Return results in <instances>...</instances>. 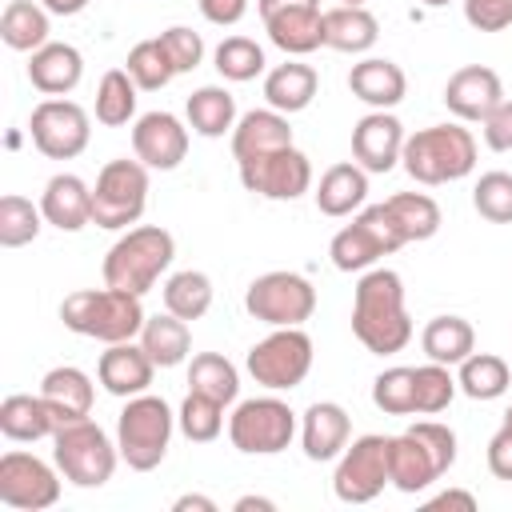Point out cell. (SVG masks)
Wrapping results in <instances>:
<instances>
[{
	"label": "cell",
	"mask_w": 512,
	"mask_h": 512,
	"mask_svg": "<svg viewBox=\"0 0 512 512\" xmlns=\"http://www.w3.org/2000/svg\"><path fill=\"white\" fill-rule=\"evenodd\" d=\"M300 4H320V0H256V12H260V20H264V16L280 12V8H300Z\"/></svg>",
	"instance_id": "cell-57"
},
{
	"label": "cell",
	"mask_w": 512,
	"mask_h": 512,
	"mask_svg": "<svg viewBox=\"0 0 512 512\" xmlns=\"http://www.w3.org/2000/svg\"><path fill=\"white\" fill-rule=\"evenodd\" d=\"M60 320L68 332L100 340V344H120L140 336L144 328V304L136 292H120V288H80L68 292L60 304Z\"/></svg>",
	"instance_id": "cell-2"
},
{
	"label": "cell",
	"mask_w": 512,
	"mask_h": 512,
	"mask_svg": "<svg viewBox=\"0 0 512 512\" xmlns=\"http://www.w3.org/2000/svg\"><path fill=\"white\" fill-rule=\"evenodd\" d=\"M368 200V172L356 160L332 164L316 184V208L324 216H352Z\"/></svg>",
	"instance_id": "cell-30"
},
{
	"label": "cell",
	"mask_w": 512,
	"mask_h": 512,
	"mask_svg": "<svg viewBox=\"0 0 512 512\" xmlns=\"http://www.w3.org/2000/svg\"><path fill=\"white\" fill-rule=\"evenodd\" d=\"M420 4H428V8H444L448 0H420Z\"/></svg>",
	"instance_id": "cell-59"
},
{
	"label": "cell",
	"mask_w": 512,
	"mask_h": 512,
	"mask_svg": "<svg viewBox=\"0 0 512 512\" xmlns=\"http://www.w3.org/2000/svg\"><path fill=\"white\" fill-rule=\"evenodd\" d=\"M176 256V240L168 228L160 224H140V228H128L104 256V284L108 288H120V292H152L156 280L168 272Z\"/></svg>",
	"instance_id": "cell-3"
},
{
	"label": "cell",
	"mask_w": 512,
	"mask_h": 512,
	"mask_svg": "<svg viewBox=\"0 0 512 512\" xmlns=\"http://www.w3.org/2000/svg\"><path fill=\"white\" fill-rule=\"evenodd\" d=\"M444 104L456 120L484 124L500 104H504V84L488 64H464L448 76L444 84Z\"/></svg>",
	"instance_id": "cell-16"
},
{
	"label": "cell",
	"mask_w": 512,
	"mask_h": 512,
	"mask_svg": "<svg viewBox=\"0 0 512 512\" xmlns=\"http://www.w3.org/2000/svg\"><path fill=\"white\" fill-rule=\"evenodd\" d=\"M472 204L492 224H512V172H484L472 188Z\"/></svg>",
	"instance_id": "cell-47"
},
{
	"label": "cell",
	"mask_w": 512,
	"mask_h": 512,
	"mask_svg": "<svg viewBox=\"0 0 512 512\" xmlns=\"http://www.w3.org/2000/svg\"><path fill=\"white\" fill-rule=\"evenodd\" d=\"M52 16H76V12H84L88 8V0H40Z\"/></svg>",
	"instance_id": "cell-56"
},
{
	"label": "cell",
	"mask_w": 512,
	"mask_h": 512,
	"mask_svg": "<svg viewBox=\"0 0 512 512\" xmlns=\"http://www.w3.org/2000/svg\"><path fill=\"white\" fill-rule=\"evenodd\" d=\"M464 20L476 32H504L512 24V0H464Z\"/></svg>",
	"instance_id": "cell-50"
},
{
	"label": "cell",
	"mask_w": 512,
	"mask_h": 512,
	"mask_svg": "<svg viewBox=\"0 0 512 512\" xmlns=\"http://www.w3.org/2000/svg\"><path fill=\"white\" fill-rule=\"evenodd\" d=\"M456 368H460V372H456V384H460V392L472 396V400H496V396H504L508 384H512L508 360L496 356V352H472V356H464Z\"/></svg>",
	"instance_id": "cell-36"
},
{
	"label": "cell",
	"mask_w": 512,
	"mask_h": 512,
	"mask_svg": "<svg viewBox=\"0 0 512 512\" xmlns=\"http://www.w3.org/2000/svg\"><path fill=\"white\" fill-rule=\"evenodd\" d=\"M40 212L44 224L60 232H80L84 224H92V188L76 172H56L40 192Z\"/></svg>",
	"instance_id": "cell-21"
},
{
	"label": "cell",
	"mask_w": 512,
	"mask_h": 512,
	"mask_svg": "<svg viewBox=\"0 0 512 512\" xmlns=\"http://www.w3.org/2000/svg\"><path fill=\"white\" fill-rule=\"evenodd\" d=\"M340 4H364V0H340Z\"/></svg>",
	"instance_id": "cell-61"
},
{
	"label": "cell",
	"mask_w": 512,
	"mask_h": 512,
	"mask_svg": "<svg viewBox=\"0 0 512 512\" xmlns=\"http://www.w3.org/2000/svg\"><path fill=\"white\" fill-rule=\"evenodd\" d=\"M384 484H392L388 476V436H356L340 460H336V476H332V492L344 504H368L384 492Z\"/></svg>",
	"instance_id": "cell-13"
},
{
	"label": "cell",
	"mask_w": 512,
	"mask_h": 512,
	"mask_svg": "<svg viewBox=\"0 0 512 512\" xmlns=\"http://www.w3.org/2000/svg\"><path fill=\"white\" fill-rule=\"evenodd\" d=\"M28 136L48 160H76L92 140V120L76 100L48 96L28 116Z\"/></svg>",
	"instance_id": "cell-12"
},
{
	"label": "cell",
	"mask_w": 512,
	"mask_h": 512,
	"mask_svg": "<svg viewBox=\"0 0 512 512\" xmlns=\"http://www.w3.org/2000/svg\"><path fill=\"white\" fill-rule=\"evenodd\" d=\"M216 512V500L212 496H196V492H188V496H176L172 500V512Z\"/></svg>",
	"instance_id": "cell-55"
},
{
	"label": "cell",
	"mask_w": 512,
	"mask_h": 512,
	"mask_svg": "<svg viewBox=\"0 0 512 512\" xmlns=\"http://www.w3.org/2000/svg\"><path fill=\"white\" fill-rule=\"evenodd\" d=\"M232 508H236V512H252V508H260V512H272L276 504H272V500H264V496H240Z\"/></svg>",
	"instance_id": "cell-58"
},
{
	"label": "cell",
	"mask_w": 512,
	"mask_h": 512,
	"mask_svg": "<svg viewBox=\"0 0 512 512\" xmlns=\"http://www.w3.org/2000/svg\"><path fill=\"white\" fill-rule=\"evenodd\" d=\"M124 72H128V76L136 80V88H144V92H156V88L172 84V76H176L172 60H168V52H164V44H160V36L132 44L128 60H124Z\"/></svg>",
	"instance_id": "cell-44"
},
{
	"label": "cell",
	"mask_w": 512,
	"mask_h": 512,
	"mask_svg": "<svg viewBox=\"0 0 512 512\" xmlns=\"http://www.w3.org/2000/svg\"><path fill=\"white\" fill-rule=\"evenodd\" d=\"M348 88H352V96L364 100L368 108L388 112V108H396V104L404 100L408 76H404V68H400L396 60H388V56H364L360 64H352Z\"/></svg>",
	"instance_id": "cell-22"
},
{
	"label": "cell",
	"mask_w": 512,
	"mask_h": 512,
	"mask_svg": "<svg viewBox=\"0 0 512 512\" xmlns=\"http://www.w3.org/2000/svg\"><path fill=\"white\" fill-rule=\"evenodd\" d=\"M428 452H432V460L440 464V472H448L452 464H456V432L448 428V424H436V420H420V424H412L408 428Z\"/></svg>",
	"instance_id": "cell-49"
},
{
	"label": "cell",
	"mask_w": 512,
	"mask_h": 512,
	"mask_svg": "<svg viewBox=\"0 0 512 512\" xmlns=\"http://www.w3.org/2000/svg\"><path fill=\"white\" fill-rule=\"evenodd\" d=\"M352 336L376 352L392 356L412 340V320L404 308V280L392 268H368L352 292Z\"/></svg>",
	"instance_id": "cell-1"
},
{
	"label": "cell",
	"mask_w": 512,
	"mask_h": 512,
	"mask_svg": "<svg viewBox=\"0 0 512 512\" xmlns=\"http://www.w3.org/2000/svg\"><path fill=\"white\" fill-rule=\"evenodd\" d=\"M196 4H200V16L216 28H232L248 12V0H196Z\"/></svg>",
	"instance_id": "cell-52"
},
{
	"label": "cell",
	"mask_w": 512,
	"mask_h": 512,
	"mask_svg": "<svg viewBox=\"0 0 512 512\" xmlns=\"http://www.w3.org/2000/svg\"><path fill=\"white\" fill-rule=\"evenodd\" d=\"M244 308L252 320H260L268 328H300L316 312V288L300 272L276 268L248 284Z\"/></svg>",
	"instance_id": "cell-11"
},
{
	"label": "cell",
	"mask_w": 512,
	"mask_h": 512,
	"mask_svg": "<svg viewBox=\"0 0 512 512\" xmlns=\"http://www.w3.org/2000/svg\"><path fill=\"white\" fill-rule=\"evenodd\" d=\"M152 372H156L152 356H148L140 344H132V340L108 344V348L100 352V360H96V380H100V388L112 392V396H120V400H132V396L148 392Z\"/></svg>",
	"instance_id": "cell-19"
},
{
	"label": "cell",
	"mask_w": 512,
	"mask_h": 512,
	"mask_svg": "<svg viewBox=\"0 0 512 512\" xmlns=\"http://www.w3.org/2000/svg\"><path fill=\"white\" fill-rule=\"evenodd\" d=\"M40 228H44L40 204H32L28 196H16V192L0 196V244H4V248H24V244H32V240L40 236Z\"/></svg>",
	"instance_id": "cell-41"
},
{
	"label": "cell",
	"mask_w": 512,
	"mask_h": 512,
	"mask_svg": "<svg viewBox=\"0 0 512 512\" xmlns=\"http://www.w3.org/2000/svg\"><path fill=\"white\" fill-rule=\"evenodd\" d=\"M148 208V164L140 160H108L92 184V224L120 232L136 224Z\"/></svg>",
	"instance_id": "cell-8"
},
{
	"label": "cell",
	"mask_w": 512,
	"mask_h": 512,
	"mask_svg": "<svg viewBox=\"0 0 512 512\" xmlns=\"http://www.w3.org/2000/svg\"><path fill=\"white\" fill-rule=\"evenodd\" d=\"M48 8L40 0H8L0 12V40L12 52H36L48 44Z\"/></svg>",
	"instance_id": "cell-32"
},
{
	"label": "cell",
	"mask_w": 512,
	"mask_h": 512,
	"mask_svg": "<svg viewBox=\"0 0 512 512\" xmlns=\"http://www.w3.org/2000/svg\"><path fill=\"white\" fill-rule=\"evenodd\" d=\"M400 164L416 184H428V188L448 184V180H464L476 168V136L460 124L420 128L404 140Z\"/></svg>",
	"instance_id": "cell-4"
},
{
	"label": "cell",
	"mask_w": 512,
	"mask_h": 512,
	"mask_svg": "<svg viewBox=\"0 0 512 512\" xmlns=\"http://www.w3.org/2000/svg\"><path fill=\"white\" fill-rule=\"evenodd\" d=\"M404 124L392 116V112H380L372 108L368 116L356 120L352 128V156L364 172H392L400 164V152H404Z\"/></svg>",
	"instance_id": "cell-17"
},
{
	"label": "cell",
	"mask_w": 512,
	"mask_h": 512,
	"mask_svg": "<svg viewBox=\"0 0 512 512\" xmlns=\"http://www.w3.org/2000/svg\"><path fill=\"white\" fill-rule=\"evenodd\" d=\"M504 428H512V404H508V412H504Z\"/></svg>",
	"instance_id": "cell-60"
},
{
	"label": "cell",
	"mask_w": 512,
	"mask_h": 512,
	"mask_svg": "<svg viewBox=\"0 0 512 512\" xmlns=\"http://www.w3.org/2000/svg\"><path fill=\"white\" fill-rule=\"evenodd\" d=\"M208 308H212V280L204 272L184 268L164 280V312L180 320H200Z\"/></svg>",
	"instance_id": "cell-37"
},
{
	"label": "cell",
	"mask_w": 512,
	"mask_h": 512,
	"mask_svg": "<svg viewBox=\"0 0 512 512\" xmlns=\"http://www.w3.org/2000/svg\"><path fill=\"white\" fill-rule=\"evenodd\" d=\"M140 348L152 356L156 368H176L188 360V348H192V332H188V320L164 312V316H148L144 328H140Z\"/></svg>",
	"instance_id": "cell-34"
},
{
	"label": "cell",
	"mask_w": 512,
	"mask_h": 512,
	"mask_svg": "<svg viewBox=\"0 0 512 512\" xmlns=\"http://www.w3.org/2000/svg\"><path fill=\"white\" fill-rule=\"evenodd\" d=\"M296 436V412L280 396H252L240 400L228 416V440L236 452L248 456H276Z\"/></svg>",
	"instance_id": "cell-10"
},
{
	"label": "cell",
	"mask_w": 512,
	"mask_h": 512,
	"mask_svg": "<svg viewBox=\"0 0 512 512\" xmlns=\"http://www.w3.org/2000/svg\"><path fill=\"white\" fill-rule=\"evenodd\" d=\"M380 40V20L364 4H336L324 12V48L360 56Z\"/></svg>",
	"instance_id": "cell-28"
},
{
	"label": "cell",
	"mask_w": 512,
	"mask_h": 512,
	"mask_svg": "<svg viewBox=\"0 0 512 512\" xmlns=\"http://www.w3.org/2000/svg\"><path fill=\"white\" fill-rule=\"evenodd\" d=\"M40 396H44V404L52 408V416H56V428H60V424L84 420V416L92 412L96 388H92V376H88L84 368L60 364V368L44 372V380H40Z\"/></svg>",
	"instance_id": "cell-23"
},
{
	"label": "cell",
	"mask_w": 512,
	"mask_h": 512,
	"mask_svg": "<svg viewBox=\"0 0 512 512\" xmlns=\"http://www.w3.org/2000/svg\"><path fill=\"white\" fill-rule=\"evenodd\" d=\"M428 508H464V512H476V496H472V492H464V488H448V492L432 496V500H428Z\"/></svg>",
	"instance_id": "cell-54"
},
{
	"label": "cell",
	"mask_w": 512,
	"mask_h": 512,
	"mask_svg": "<svg viewBox=\"0 0 512 512\" xmlns=\"http://www.w3.org/2000/svg\"><path fill=\"white\" fill-rule=\"evenodd\" d=\"M420 348H424L428 360L452 368V364H460L464 356L476 352V332L464 316H432L420 332Z\"/></svg>",
	"instance_id": "cell-35"
},
{
	"label": "cell",
	"mask_w": 512,
	"mask_h": 512,
	"mask_svg": "<svg viewBox=\"0 0 512 512\" xmlns=\"http://www.w3.org/2000/svg\"><path fill=\"white\" fill-rule=\"evenodd\" d=\"M132 152L140 164L168 172L188 156V128L172 112H144L132 124Z\"/></svg>",
	"instance_id": "cell-18"
},
{
	"label": "cell",
	"mask_w": 512,
	"mask_h": 512,
	"mask_svg": "<svg viewBox=\"0 0 512 512\" xmlns=\"http://www.w3.org/2000/svg\"><path fill=\"white\" fill-rule=\"evenodd\" d=\"M52 460L60 468V476L76 488H100L112 480L116 472V460H120V448L108 440V432L96 424V420H72V424H60L52 432Z\"/></svg>",
	"instance_id": "cell-6"
},
{
	"label": "cell",
	"mask_w": 512,
	"mask_h": 512,
	"mask_svg": "<svg viewBox=\"0 0 512 512\" xmlns=\"http://www.w3.org/2000/svg\"><path fill=\"white\" fill-rule=\"evenodd\" d=\"M176 428H180L192 444H208V440H216L220 428H224V404L212 400V396H204V392H192V388H188V396H184V404H180V412H176Z\"/></svg>",
	"instance_id": "cell-43"
},
{
	"label": "cell",
	"mask_w": 512,
	"mask_h": 512,
	"mask_svg": "<svg viewBox=\"0 0 512 512\" xmlns=\"http://www.w3.org/2000/svg\"><path fill=\"white\" fill-rule=\"evenodd\" d=\"M488 472L496 480H512V428H504V424L488 440Z\"/></svg>",
	"instance_id": "cell-53"
},
{
	"label": "cell",
	"mask_w": 512,
	"mask_h": 512,
	"mask_svg": "<svg viewBox=\"0 0 512 512\" xmlns=\"http://www.w3.org/2000/svg\"><path fill=\"white\" fill-rule=\"evenodd\" d=\"M172 428H176V416H172V408H168L164 396H152V392L132 396L120 408V416H116V448H120V460L132 472H152L168 456Z\"/></svg>",
	"instance_id": "cell-5"
},
{
	"label": "cell",
	"mask_w": 512,
	"mask_h": 512,
	"mask_svg": "<svg viewBox=\"0 0 512 512\" xmlns=\"http://www.w3.org/2000/svg\"><path fill=\"white\" fill-rule=\"evenodd\" d=\"M388 476H392V488L416 496L432 480H440L444 472H440V464L432 460V452L412 432H400V436H388Z\"/></svg>",
	"instance_id": "cell-27"
},
{
	"label": "cell",
	"mask_w": 512,
	"mask_h": 512,
	"mask_svg": "<svg viewBox=\"0 0 512 512\" xmlns=\"http://www.w3.org/2000/svg\"><path fill=\"white\" fill-rule=\"evenodd\" d=\"M160 44H164V52H168L176 76L200 68V60H204V40H200V32H192L188 24H172V28H164V32H160Z\"/></svg>",
	"instance_id": "cell-48"
},
{
	"label": "cell",
	"mask_w": 512,
	"mask_h": 512,
	"mask_svg": "<svg viewBox=\"0 0 512 512\" xmlns=\"http://www.w3.org/2000/svg\"><path fill=\"white\" fill-rule=\"evenodd\" d=\"M184 112H188V128L200 132V136H208V140H220L224 132L236 128V96L228 88H220V84L196 88L188 96Z\"/></svg>",
	"instance_id": "cell-33"
},
{
	"label": "cell",
	"mask_w": 512,
	"mask_h": 512,
	"mask_svg": "<svg viewBox=\"0 0 512 512\" xmlns=\"http://www.w3.org/2000/svg\"><path fill=\"white\" fill-rule=\"evenodd\" d=\"M404 232L392 216L388 204H368L352 224H344L332 244H328V256L340 272H368L380 256H392L396 248H404Z\"/></svg>",
	"instance_id": "cell-7"
},
{
	"label": "cell",
	"mask_w": 512,
	"mask_h": 512,
	"mask_svg": "<svg viewBox=\"0 0 512 512\" xmlns=\"http://www.w3.org/2000/svg\"><path fill=\"white\" fill-rule=\"evenodd\" d=\"M352 420L336 400H316L300 416V448L308 460H336L348 448Z\"/></svg>",
	"instance_id": "cell-20"
},
{
	"label": "cell",
	"mask_w": 512,
	"mask_h": 512,
	"mask_svg": "<svg viewBox=\"0 0 512 512\" xmlns=\"http://www.w3.org/2000/svg\"><path fill=\"white\" fill-rule=\"evenodd\" d=\"M312 336L304 328H272L248 348V372L268 392H292L312 372Z\"/></svg>",
	"instance_id": "cell-9"
},
{
	"label": "cell",
	"mask_w": 512,
	"mask_h": 512,
	"mask_svg": "<svg viewBox=\"0 0 512 512\" xmlns=\"http://www.w3.org/2000/svg\"><path fill=\"white\" fill-rule=\"evenodd\" d=\"M84 76V56L80 48L72 44H60V40H48L44 48L32 52L28 60V80L36 92L44 96H68Z\"/></svg>",
	"instance_id": "cell-25"
},
{
	"label": "cell",
	"mask_w": 512,
	"mask_h": 512,
	"mask_svg": "<svg viewBox=\"0 0 512 512\" xmlns=\"http://www.w3.org/2000/svg\"><path fill=\"white\" fill-rule=\"evenodd\" d=\"M372 404L388 416H412L416 412V368H384L372 380Z\"/></svg>",
	"instance_id": "cell-45"
},
{
	"label": "cell",
	"mask_w": 512,
	"mask_h": 512,
	"mask_svg": "<svg viewBox=\"0 0 512 512\" xmlns=\"http://www.w3.org/2000/svg\"><path fill=\"white\" fill-rule=\"evenodd\" d=\"M264 32L268 40L288 52V56H308L324 44V12L320 4H300V8H280L272 16H264Z\"/></svg>",
	"instance_id": "cell-24"
},
{
	"label": "cell",
	"mask_w": 512,
	"mask_h": 512,
	"mask_svg": "<svg viewBox=\"0 0 512 512\" xmlns=\"http://www.w3.org/2000/svg\"><path fill=\"white\" fill-rule=\"evenodd\" d=\"M60 468L44 464L32 452H4L0 456V504L20 512H40L60 500Z\"/></svg>",
	"instance_id": "cell-15"
},
{
	"label": "cell",
	"mask_w": 512,
	"mask_h": 512,
	"mask_svg": "<svg viewBox=\"0 0 512 512\" xmlns=\"http://www.w3.org/2000/svg\"><path fill=\"white\" fill-rule=\"evenodd\" d=\"M484 144L492 152H512V100H504L488 120H484Z\"/></svg>",
	"instance_id": "cell-51"
},
{
	"label": "cell",
	"mask_w": 512,
	"mask_h": 512,
	"mask_svg": "<svg viewBox=\"0 0 512 512\" xmlns=\"http://www.w3.org/2000/svg\"><path fill=\"white\" fill-rule=\"evenodd\" d=\"M316 88H320V76L312 64H300V60H288V64H276L268 76H264V100L268 108L292 116V112H304L312 100H316Z\"/></svg>",
	"instance_id": "cell-29"
},
{
	"label": "cell",
	"mask_w": 512,
	"mask_h": 512,
	"mask_svg": "<svg viewBox=\"0 0 512 512\" xmlns=\"http://www.w3.org/2000/svg\"><path fill=\"white\" fill-rule=\"evenodd\" d=\"M188 384H192V392H204V396H212V400H220V404H232V400L240 396V372H236V364H232L228 356H220V352H200V356H192V364H188Z\"/></svg>",
	"instance_id": "cell-38"
},
{
	"label": "cell",
	"mask_w": 512,
	"mask_h": 512,
	"mask_svg": "<svg viewBox=\"0 0 512 512\" xmlns=\"http://www.w3.org/2000/svg\"><path fill=\"white\" fill-rule=\"evenodd\" d=\"M236 164H240V184L264 200H296L312 188V160L296 144L260 152V156H248Z\"/></svg>",
	"instance_id": "cell-14"
},
{
	"label": "cell",
	"mask_w": 512,
	"mask_h": 512,
	"mask_svg": "<svg viewBox=\"0 0 512 512\" xmlns=\"http://www.w3.org/2000/svg\"><path fill=\"white\" fill-rule=\"evenodd\" d=\"M0 432H4L8 440H16V444H36V440H44V436L56 432V416H52V408L44 404L40 392H36V396L12 392V396H4V404H0Z\"/></svg>",
	"instance_id": "cell-31"
},
{
	"label": "cell",
	"mask_w": 512,
	"mask_h": 512,
	"mask_svg": "<svg viewBox=\"0 0 512 512\" xmlns=\"http://www.w3.org/2000/svg\"><path fill=\"white\" fill-rule=\"evenodd\" d=\"M384 204L392 208V216H396V224H400L408 244L412 240H432L440 232V204L432 196H424V192H396Z\"/></svg>",
	"instance_id": "cell-40"
},
{
	"label": "cell",
	"mask_w": 512,
	"mask_h": 512,
	"mask_svg": "<svg viewBox=\"0 0 512 512\" xmlns=\"http://www.w3.org/2000/svg\"><path fill=\"white\" fill-rule=\"evenodd\" d=\"M212 60H216V72L224 80H232V84H248V80H256L264 72V48L252 36H228V40H220L216 52H212Z\"/></svg>",
	"instance_id": "cell-42"
},
{
	"label": "cell",
	"mask_w": 512,
	"mask_h": 512,
	"mask_svg": "<svg viewBox=\"0 0 512 512\" xmlns=\"http://www.w3.org/2000/svg\"><path fill=\"white\" fill-rule=\"evenodd\" d=\"M456 392H460V384H456V376L448 372V364L428 360V364L416 368V412H420V416L444 412Z\"/></svg>",
	"instance_id": "cell-46"
},
{
	"label": "cell",
	"mask_w": 512,
	"mask_h": 512,
	"mask_svg": "<svg viewBox=\"0 0 512 512\" xmlns=\"http://www.w3.org/2000/svg\"><path fill=\"white\" fill-rule=\"evenodd\" d=\"M288 144H292V124L276 108H252L232 128V156L236 160H248V156H260V152H276V148H288Z\"/></svg>",
	"instance_id": "cell-26"
},
{
	"label": "cell",
	"mask_w": 512,
	"mask_h": 512,
	"mask_svg": "<svg viewBox=\"0 0 512 512\" xmlns=\"http://www.w3.org/2000/svg\"><path fill=\"white\" fill-rule=\"evenodd\" d=\"M136 80L124 72V68H108L100 76V88H96V120L104 128H120L136 116Z\"/></svg>",
	"instance_id": "cell-39"
}]
</instances>
